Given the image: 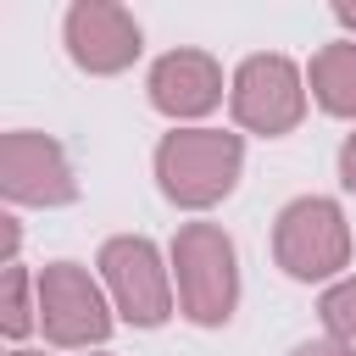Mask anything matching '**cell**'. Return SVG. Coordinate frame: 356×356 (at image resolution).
<instances>
[{"label":"cell","mask_w":356,"mask_h":356,"mask_svg":"<svg viewBox=\"0 0 356 356\" xmlns=\"http://www.w3.org/2000/svg\"><path fill=\"white\" fill-rule=\"evenodd\" d=\"M239 167H245V139L222 128H172L156 145V184L184 211H206L228 200Z\"/></svg>","instance_id":"1"},{"label":"cell","mask_w":356,"mask_h":356,"mask_svg":"<svg viewBox=\"0 0 356 356\" xmlns=\"http://www.w3.org/2000/svg\"><path fill=\"white\" fill-rule=\"evenodd\" d=\"M172 273H178V306L200 328H222L239 306V256L234 239L217 222H184L172 239Z\"/></svg>","instance_id":"2"},{"label":"cell","mask_w":356,"mask_h":356,"mask_svg":"<svg viewBox=\"0 0 356 356\" xmlns=\"http://www.w3.org/2000/svg\"><path fill=\"white\" fill-rule=\"evenodd\" d=\"M273 261L300 284L334 278L350 261V228H345L339 200H328V195L289 200L278 211V222H273Z\"/></svg>","instance_id":"3"},{"label":"cell","mask_w":356,"mask_h":356,"mask_svg":"<svg viewBox=\"0 0 356 356\" xmlns=\"http://www.w3.org/2000/svg\"><path fill=\"white\" fill-rule=\"evenodd\" d=\"M100 278L111 289V306L134 328H161L172 317V284L161 267V250L145 234H117L100 245Z\"/></svg>","instance_id":"4"},{"label":"cell","mask_w":356,"mask_h":356,"mask_svg":"<svg viewBox=\"0 0 356 356\" xmlns=\"http://www.w3.org/2000/svg\"><path fill=\"white\" fill-rule=\"evenodd\" d=\"M39 328L50 345L61 350H89V345H106L111 334V306L100 295V284L78 267V261H50L39 273Z\"/></svg>","instance_id":"5"},{"label":"cell","mask_w":356,"mask_h":356,"mask_svg":"<svg viewBox=\"0 0 356 356\" xmlns=\"http://www.w3.org/2000/svg\"><path fill=\"white\" fill-rule=\"evenodd\" d=\"M228 106L239 128L278 139L306 117V78L289 56H250L228 83Z\"/></svg>","instance_id":"6"},{"label":"cell","mask_w":356,"mask_h":356,"mask_svg":"<svg viewBox=\"0 0 356 356\" xmlns=\"http://www.w3.org/2000/svg\"><path fill=\"white\" fill-rule=\"evenodd\" d=\"M0 189L17 206H72L78 200V178H72L67 150L33 128H11L0 139Z\"/></svg>","instance_id":"7"},{"label":"cell","mask_w":356,"mask_h":356,"mask_svg":"<svg viewBox=\"0 0 356 356\" xmlns=\"http://www.w3.org/2000/svg\"><path fill=\"white\" fill-rule=\"evenodd\" d=\"M145 50V33L134 22L128 6H111V0H78L67 11V56L95 72V78H111L122 67H134Z\"/></svg>","instance_id":"8"},{"label":"cell","mask_w":356,"mask_h":356,"mask_svg":"<svg viewBox=\"0 0 356 356\" xmlns=\"http://www.w3.org/2000/svg\"><path fill=\"white\" fill-rule=\"evenodd\" d=\"M145 89H150V106H156L161 117L189 122V117H206V111L222 100V67H217L206 50H167V56L150 67Z\"/></svg>","instance_id":"9"},{"label":"cell","mask_w":356,"mask_h":356,"mask_svg":"<svg viewBox=\"0 0 356 356\" xmlns=\"http://www.w3.org/2000/svg\"><path fill=\"white\" fill-rule=\"evenodd\" d=\"M306 83H312V100L328 117H356V44L350 39L323 44L306 67Z\"/></svg>","instance_id":"10"},{"label":"cell","mask_w":356,"mask_h":356,"mask_svg":"<svg viewBox=\"0 0 356 356\" xmlns=\"http://www.w3.org/2000/svg\"><path fill=\"white\" fill-rule=\"evenodd\" d=\"M28 289H39V278H28L22 261H6V289H0V328H6V339H22L39 323V295H28Z\"/></svg>","instance_id":"11"},{"label":"cell","mask_w":356,"mask_h":356,"mask_svg":"<svg viewBox=\"0 0 356 356\" xmlns=\"http://www.w3.org/2000/svg\"><path fill=\"white\" fill-rule=\"evenodd\" d=\"M317 312H323V323L339 345H356V278H339L334 289H323Z\"/></svg>","instance_id":"12"},{"label":"cell","mask_w":356,"mask_h":356,"mask_svg":"<svg viewBox=\"0 0 356 356\" xmlns=\"http://www.w3.org/2000/svg\"><path fill=\"white\" fill-rule=\"evenodd\" d=\"M295 356H356V345H339V339H312V345H300Z\"/></svg>","instance_id":"13"},{"label":"cell","mask_w":356,"mask_h":356,"mask_svg":"<svg viewBox=\"0 0 356 356\" xmlns=\"http://www.w3.org/2000/svg\"><path fill=\"white\" fill-rule=\"evenodd\" d=\"M339 178H345V189H356V134L339 145Z\"/></svg>","instance_id":"14"},{"label":"cell","mask_w":356,"mask_h":356,"mask_svg":"<svg viewBox=\"0 0 356 356\" xmlns=\"http://www.w3.org/2000/svg\"><path fill=\"white\" fill-rule=\"evenodd\" d=\"M334 22H339V28H350V33H356V6H334Z\"/></svg>","instance_id":"15"},{"label":"cell","mask_w":356,"mask_h":356,"mask_svg":"<svg viewBox=\"0 0 356 356\" xmlns=\"http://www.w3.org/2000/svg\"><path fill=\"white\" fill-rule=\"evenodd\" d=\"M11 356H44V350H11Z\"/></svg>","instance_id":"16"}]
</instances>
